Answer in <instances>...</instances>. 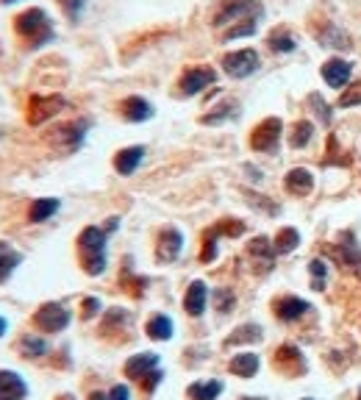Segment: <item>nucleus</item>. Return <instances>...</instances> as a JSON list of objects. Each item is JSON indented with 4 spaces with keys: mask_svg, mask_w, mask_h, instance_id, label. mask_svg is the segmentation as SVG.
<instances>
[{
    "mask_svg": "<svg viewBox=\"0 0 361 400\" xmlns=\"http://www.w3.org/2000/svg\"><path fill=\"white\" fill-rule=\"evenodd\" d=\"M161 378H164V375H161V370L156 367V370H150V372H147V375L142 378V387H145L147 392H153V389H156V387L161 384Z\"/></svg>",
    "mask_w": 361,
    "mask_h": 400,
    "instance_id": "ea45409f",
    "label": "nucleus"
},
{
    "mask_svg": "<svg viewBox=\"0 0 361 400\" xmlns=\"http://www.w3.org/2000/svg\"><path fill=\"white\" fill-rule=\"evenodd\" d=\"M59 206H61V200H59V198H39V200H34V203H31L28 220H31V222L50 220V217L59 212Z\"/></svg>",
    "mask_w": 361,
    "mask_h": 400,
    "instance_id": "393cba45",
    "label": "nucleus"
},
{
    "mask_svg": "<svg viewBox=\"0 0 361 400\" xmlns=\"http://www.w3.org/2000/svg\"><path fill=\"white\" fill-rule=\"evenodd\" d=\"M256 34V20H247V23H236V25H231L226 34H223V40L231 42V40H242V37H253Z\"/></svg>",
    "mask_w": 361,
    "mask_h": 400,
    "instance_id": "72a5a7b5",
    "label": "nucleus"
},
{
    "mask_svg": "<svg viewBox=\"0 0 361 400\" xmlns=\"http://www.w3.org/2000/svg\"><path fill=\"white\" fill-rule=\"evenodd\" d=\"M314 37L325 47H336V50H350V37L345 31H339L334 23H325V28H314Z\"/></svg>",
    "mask_w": 361,
    "mask_h": 400,
    "instance_id": "412c9836",
    "label": "nucleus"
},
{
    "mask_svg": "<svg viewBox=\"0 0 361 400\" xmlns=\"http://www.w3.org/2000/svg\"><path fill=\"white\" fill-rule=\"evenodd\" d=\"M281 133H283V123L278 117H267L250 131V147L256 153H275L278 142H281Z\"/></svg>",
    "mask_w": 361,
    "mask_h": 400,
    "instance_id": "423d86ee",
    "label": "nucleus"
},
{
    "mask_svg": "<svg viewBox=\"0 0 361 400\" xmlns=\"http://www.w3.org/2000/svg\"><path fill=\"white\" fill-rule=\"evenodd\" d=\"M259 64H262V59L253 47H242V50H233V53L223 56V70L231 78H247L259 70Z\"/></svg>",
    "mask_w": 361,
    "mask_h": 400,
    "instance_id": "0eeeda50",
    "label": "nucleus"
},
{
    "mask_svg": "<svg viewBox=\"0 0 361 400\" xmlns=\"http://www.w3.org/2000/svg\"><path fill=\"white\" fill-rule=\"evenodd\" d=\"M34 325L45 334H59L70 325V311L64 309L61 303H45L39 306V311L34 314Z\"/></svg>",
    "mask_w": 361,
    "mask_h": 400,
    "instance_id": "1a4fd4ad",
    "label": "nucleus"
},
{
    "mask_svg": "<svg viewBox=\"0 0 361 400\" xmlns=\"http://www.w3.org/2000/svg\"><path fill=\"white\" fill-rule=\"evenodd\" d=\"M90 120H70V123H61L50 131V145L64 150V153H73L84 145L87 139V131H90Z\"/></svg>",
    "mask_w": 361,
    "mask_h": 400,
    "instance_id": "20e7f679",
    "label": "nucleus"
},
{
    "mask_svg": "<svg viewBox=\"0 0 361 400\" xmlns=\"http://www.w3.org/2000/svg\"><path fill=\"white\" fill-rule=\"evenodd\" d=\"M25 395H28V384L17 372L3 370L0 372V400H23Z\"/></svg>",
    "mask_w": 361,
    "mask_h": 400,
    "instance_id": "f3484780",
    "label": "nucleus"
},
{
    "mask_svg": "<svg viewBox=\"0 0 361 400\" xmlns=\"http://www.w3.org/2000/svg\"><path fill=\"white\" fill-rule=\"evenodd\" d=\"M247 253H250V259L262 267L264 272H267V269H272V265H275V256H278L267 236H256V239L247 245Z\"/></svg>",
    "mask_w": 361,
    "mask_h": 400,
    "instance_id": "a211bd4d",
    "label": "nucleus"
},
{
    "mask_svg": "<svg viewBox=\"0 0 361 400\" xmlns=\"http://www.w3.org/2000/svg\"><path fill=\"white\" fill-rule=\"evenodd\" d=\"M14 31L20 40H25L28 47H45L47 42H53L56 31L50 25V17L45 14V8H25L23 14L14 17Z\"/></svg>",
    "mask_w": 361,
    "mask_h": 400,
    "instance_id": "f257e3e1",
    "label": "nucleus"
},
{
    "mask_svg": "<svg viewBox=\"0 0 361 400\" xmlns=\"http://www.w3.org/2000/svg\"><path fill=\"white\" fill-rule=\"evenodd\" d=\"M309 106L314 109V114H317V120H319V123H325V126L331 123V117H334V114H331V106L322 100V95H319V92H312V95H309Z\"/></svg>",
    "mask_w": 361,
    "mask_h": 400,
    "instance_id": "f704fd0d",
    "label": "nucleus"
},
{
    "mask_svg": "<svg viewBox=\"0 0 361 400\" xmlns=\"http://www.w3.org/2000/svg\"><path fill=\"white\" fill-rule=\"evenodd\" d=\"M275 314H278V320H283V322H295L298 317H303L306 311H309V303L306 301H300V298H281V301H275Z\"/></svg>",
    "mask_w": 361,
    "mask_h": 400,
    "instance_id": "aec40b11",
    "label": "nucleus"
},
{
    "mask_svg": "<svg viewBox=\"0 0 361 400\" xmlns=\"http://www.w3.org/2000/svg\"><path fill=\"white\" fill-rule=\"evenodd\" d=\"M90 400H111V398H109V395H103V392H92Z\"/></svg>",
    "mask_w": 361,
    "mask_h": 400,
    "instance_id": "c03bdc74",
    "label": "nucleus"
},
{
    "mask_svg": "<svg viewBox=\"0 0 361 400\" xmlns=\"http://www.w3.org/2000/svg\"><path fill=\"white\" fill-rule=\"evenodd\" d=\"M267 44H270V50H275V53H292L298 42H295V37L286 28H275L270 37H267Z\"/></svg>",
    "mask_w": 361,
    "mask_h": 400,
    "instance_id": "c85d7f7f",
    "label": "nucleus"
},
{
    "mask_svg": "<svg viewBox=\"0 0 361 400\" xmlns=\"http://www.w3.org/2000/svg\"><path fill=\"white\" fill-rule=\"evenodd\" d=\"M64 106H67V100L61 95H31L25 120H28V126H42L47 120H53Z\"/></svg>",
    "mask_w": 361,
    "mask_h": 400,
    "instance_id": "39448f33",
    "label": "nucleus"
},
{
    "mask_svg": "<svg viewBox=\"0 0 361 400\" xmlns=\"http://www.w3.org/2000/svg\"><path fill=\"white\" fill-rule=\"evenodd\" d=\"M272 364H275L278 372H283V375H289V378H295V375H300V372L306 370L303 353H300L295 345H281V348L275 351Z\"/></svg>",
    "mask_w": 361,
    "mask_h": 400,
    "instance_id": "9d476101",
    "label": "nucleus"
},
{
    "mask_svg": "<svg viewBox=\"0 0 361 400\" xmlns=\"http://www.w3.org/2000/svg\"><path fill=\"white\" fill-rule=\"evenodd\" d=\"M0 3H3V6H8V3H17V0H0Z\"/></svg>",
    "mask_w": 361,
    "mask_h": 400,
    "instance_id": "49530a36",
    "label": "nucleus"
},
{
    "mask_svg": "<svg viewBox=\"0 0 361 400\" xmlns=\"http://www.w3.org/2000/svg\"><path fill=\"white\" fill-rule=\"evenodd\" d=\"M283 183H286V192H289V195L303 198V195H309V192L314 189V176H312L309 170H303V167H295V170L286 173Z\"/></svg>",
    "mask_w": 361,
    "mask_h": 400,
    "instance_id": "2eb2a0df",
    "label": "nucleus"
},
{
    "mask_svg": "<svg viewBox=\"0 0 361 400\" xmlns=\"http://www.w3.org/2000/svg\"><path fill=\"white\" fill-rule=\"evenodd\" d=\"M214 301H217V311H223V314L233 306V295H231L228 289H217V292H214Z\"/></svg>",
    "mask_w": 361,
    "mask_h": 400,
    "instance_id": "58836bf2",
    "label": "nucleus"
},
{
    "mask_svg": "<svg viewBox=\"0 0 361 400\" xmlns=\"http://www.w3.org/2000/svg\"><path fill=\"white\" fill-rule=\"evenodd\" d=\"M20 353L25 356V358H37V356H45L47 351V345H45V339H39L37 334H25L23 339H20Z\"/></svg>",
    "mask_w": 361,
    "mask_h": 400,
    "instance_id": "7c9ffc66",
    "label": "nucleus"
},
{
    "mask_svg": "<svg viewBox=\"0 0 361 400\" xmlns=\"http://www.w3.org/2000/svg\"><path fill=\"white\" fill-rule=\"evenodd\" d=\"M298 245H300V234H298V228H281L272 248H275V253L286 256V253H292Z\"/></svg>",
    "mask_w": 361,
    "mask_h": 400,
    "instance_id": "cd10ccee",
    "label": "nucleus"
},
{
    "mask_svg": "<svg viewBox=\"0 0 361 400\" xmlns=\"http://www.w3.org/2000/svg\"><path fill=\"white\" fill-rule=\"evenodd\" d=\"M183 250V234L178 228H164L159 234V245H156V259L159 262H176Z\"/></svg>",
    "mask_w": 361,
    "mask_h": 400,
    "instance_id": "9b49d317",
    "label": "nucleus"
},
{
    "mask_svg": "<svg viewBox=\"0 0 361 400\" xmlns=\"http://www.w3.org/2000/svg\"><path fill=\"white\" fill-rule=\"evenodd\" d=\"M339 250H342V259H345L348 265H353V267L361 265V245L356 242V236H353V234H345V236H342Z\"/></svg>",
    "mask_w": 361,
    "mask_h": 400,
    "instance_id": "2f4dec72",
    "label": "nucleus"
},
{
    "mask_svg": "<svg viewBox=\"0 0 361 400\" xmlns=\"http://www.w3.org/2000/svg\"><path fill=\"white\" fill-rule=\"evenodd\" d=\"M339 106H342V109L361 106V84H353V87H348V92H342V95H339Z\"/></svg>",
    "mask_w": 361,
    "mask_h": 400,
    "instance_id": "e433bc0d",
    "label": "nucleus"
},
{
    "mask_svg": "<svg viewBox=\"0 0 361 400\" xmlns=\"http://www.w3.org/2000/svg\"><path fill=\"white\" fill-rule=\"evenodd\" d=\"M206 301H209V289L203 281H192L189 289H186V298H183V309L192 317H200L206 311Z\"/></svg>",
    "mask_w": 361,
    "mask_h": 400,
    "instance_id": "dca6fc26",
    "label": "nucleus"
},
{
    "mask_svg": "<svg viewBox=\"0 0 361 400\" xmlns=\"http://www.w3.org/2000/svg\"><path fill=\"white\" fill-rule=\"evenodd\" d=\"M306 400H312V398H306Z\"/></svg>",
    "mask_w": 361,
    "mask_h": 400,
    "instance_id": "8fccbe9b",
    "label": "nucleus"
},
{
    "mask_svg": "<svg viewBox=\"0 0 361 400\" xmlns=\"http://www.w3.org/2000/svg\"><path fill=\"white\" fill-rule=\"evenodd\" d=\"M97 311H100V301H97V298H87V301H84V317L90 320Z\"/></svg>",
    "mask_w": 361,
    "mask_h": 400,
    "instance_id": "79ce46f5",
    "label": "nucleus"
},
{
    "mask_svg": "<svg viewBox=\"0 0 361 400\" xmlns=\"http://www.w3.org/2000/svg\"><path fill=\"white\" fill-rule=\"evenodd\" d=\"M59 6L64 8V14H67L70 20H78L81 11H84V6H87V0H59Z\"/></svg>",
    "mask_w": 361,
    "mask_h": 400,
    "instance_id": "4c0bfd02",
    "label": "nucleus"
},
{
    "mask_svg": "<svg viewBox=\"0 0 361 400\" xmlns=\"http://www.w3.org/2000/svg\"><path fill=\"white\" fill-rule=\"evenodd\" d=\"M264 14V6L259 0H223L220 8L214 11L212 25L214 28H226L236 23H247V20H259Z\"/></svg>",
    "mask_w": 361,
    "mask_h": 400,
    "instance_id": "7ed1b4c3",
    "label": "nucleus"
},
{
    "mask_svg": "<svg viewBox=\"0 0 361 400\" xmlns=\"http://www.w3.org/2000/svg\"><path fill=\"white\" fill-rule=\"evenodd\" d=\"M189 400H217L223 395V381H195L186 389Z\"/></svg>",
    "mask_w": 361,
    "mask_h": 400,
    "instance_id": "b1692460",
    "label": "nucleus"
},
{
    "mask_svg": "<svg viewBox=\"0 0 361 400\" xmlns=\"http://www.w3.org/2000/svg\"><path fill=\"white\" fill-rule=\"evenodd\" d=\"M20 262H23V253H17L8 242H0V284L17 269Z\"/></svg>",
    "mask_w": 361,
    "mask_h": 400,
    "instance_id": "a878e982",
    "label": "nucleus"
},
{
    "mask_svg": "<svg viewBox=\"0 0 361 400\" xmlns=\"http://www.w3.org/2000/svg\"><path fill=\"white\" fill-rule=\"evenodd\" d=\"M242 400H264V398H242Z\"/></svg>",
    "mask_w": 361,
    "mask_h": 400,
    "instance_id": "de8ad7c7",
    "label": "nucleus"
},
{
    "mask_svg": "<svg viewBox=\"0 0 361 400\" xmlns=\"http://www.w3.org/2000/svg\"><path fill=\"white\" fill-rule=\"evenodd\" d=\"M309 269H312V275H314V278H325V275H328V265H325V262H319V259H314V262L309 265Z\"/></svg>",
    "mask_w": 361,
    "mask_h": 400,
    "instance_id": "37998d69",
    "label": "nucleus"
},
{
    "mask_svg": "<svg viewBox=\"0 0 361 400\" xmlns=\"http://www.w3.org/2000/svg\"><path fill=\"white\" fill-rule=\"evenodd\" d=\"M217 84V73L206 64H197V67H186L183 75L178 78V92L183 97H192V95H200L206 87Z\"/></svg>",
    "mask_w": 361,
    "mask_h": 400,
    "instance_id": "6e6552de",
    "label": "nucleus"
},
{
    "mask_svg": "<svg viewBox=\"0 0 361 400\" xmlns=\"http://www.w3.org/2000/svg\"><path fill=\"white\" fill-rule=\"evenodd\" d=\"M312 133H314V126L309 123V120H300L295 128H292V136H289V145L295 147V150H300V147H306L309 142H312Z\"/></svg>",
    "mask_w": 361,
    "mask_h": 400,
    "instance_id": "473e14b6",
    "label": "nucleus"
},
{
    "mask_svg": "<svg viewBox=\"0 0 361 400\" xmlns=\"http://www.w3.org/2000/svg\"><path fill=\"white\" fill-rule=\"evenodd\" d=\"M6 328H8V322H6V320H3V317H0V337H3V334H6Z\"/></svg>",
    "mask_w": 361,
    "mask_h": 400,
    "instance_id": "a18cd8bd",
    "label": "nucleus"
},
{
    "mask_svg": "<svg viewBox=\"0 0 361 400\" xmlns=\"http://www.w3.org/2000/svg\"><path fill=\"white\" fill-rule=\"evenodd\" d=\"M217 259V231L212 228V231H206V236H203V250H200V262H214Z\"/></svg>",
    "mask_w": 361,
    "mask_h": 400,
    "instance_id": "c9c22d12",
    "label": "nucleus"
},
{
    "mask_svg": "<svg viewBox=\"0 0 361 400\" xmlns=\"http://www.w3.org/2000/svg\"><path fill=\"white\" fill-rule=\"evenodd\" d=\"M259 364H262V361H259L256 353H239L231 358L228 367H231V372L239 375V378H253V375L259 372Z\"/></svg>",
    "mask_w": 361,
    "mask_h": 400,
    "instance_id": "5701e85b",
    "label": "nucleus"
},
{
    "mask_svg": "<svg viewBox=\"0 0 361 400\" xmlns=\"http://www.w3.org/2000/svg\"><path fill=\"white\" fill-rule=\"evenodd\" d=\"M145 331H147L150 339H156V342H167V339L173 337V320L164 317V314H156V317L147 322Z\"/></svg>",
    "mask_w": 361,
    "mask_h": 400,
    "instance_id": "bb28decb",
    "label": "nucleus"
},
{
    "mask_svg": "<svg viewBox=\"0 0 361 400\" xmlns=\"http://www.w3.org/2000/svg\"><path fill=\"white\" fill-rule=\"evenodd\" d=\"M78 253L87 275H100L106 269V231L97 225L84 228L78 236Z\"/></svg>",
    "mask_w": 361,
    "mask_h": 400,
    "instance_id": "f03ea898",
    "label": "nucleus"
},
{
    "mask_svg": "<svg viewBox=\"0 0 361 400\" xmlns=\"http://www.w3.org/2000/svg\"><path fill=\"white\" fill-rule=\"evenodd\" d=\"M262 339V328L259 325H253V322H247V325H239L231 337L226 339V345H239V342H259Z\"/></svg>",
    "mask_w": 361,
    "mask_h": 400,
    "instance_id": "c756f323",
    "label": "nucleus"
},
{
    "mask_svg": "<svg viewBox=\"0 0 361 400\" xmlns=\"http://www.w3.org/2000/svg\"><path fill=\"white\" fill-rule=\"evenodd\" d=\"M239 117V103L236 100H223L212 114H203L200 117V126H223V123H228V120H236Z\"/></svg>",
    "mask_w": 361,
    "mask_h": 400,
    "instance_id": "4be33fe9",
    "label": "nucleus"
},
{
    "mask_svg": "<svg viewBox=\"0 0 361 400\" xmlns=\"http://www.w3.org/2000/svg\"><path fill=\"white\" fill-rule=\"evenodd\" d=\"M120 111H123V117H126L128 123H145V120H150V117L156 114L153 106H150L145 97H139V95L126 97L123 106H120Z\"/></svg>",
    "mask_w": 361,
    "mask_h": 400,
    "instance_id": "4468645a",
    "label": "nucleus"
},
{
    "mask_svg": "<svg viewBox=\"0 0 361 400\" xmlns=\"http://www.w3.org/2000/svg\"><path fill=\"white\" fill-rule=\"evenodd\" d=\"M359 398H361V392H359Z\"/></svg>",
    "mask_w": 361,
    "mask_h": 400,
    "instance_id": "09e8293b",
    "label": "nucleus"
},
{
    "mask_svg": "<svg viewBox=\"0 0 361 400\" xmlns=\"http://www.w3.org/2000/svg\"><path fill=\"white\" fill-rule=\"evenodd\" d=\"M156 367H159V356L156 353H136L126 361V375L134 378V381H142V378H145L150 370H156Z\"/></svg>",
    "mask_w": 361,
    "mask_h": 400,
    "instance_id": "6ab92c4d",
    "label": "nucleus"
},
{
    "mask_svg": "<svg viewBox=\"0 0 361 400\" xmlns=\"http://www.w3.org/2000/svg\"><path fill=\"white\" fill-rule=\"evenodd\" d=\"M142 159H145V147H142V145L123 147V150H117V156H114V170H117L120 176H134L136 167L142 164Z\"/></svg>",
    "mask_w": 361,
    "mask_h": 400,
    "instance_id": "ddd939ff",
    "label": "nucleus"
},
{
    "mask_svg": "<svg viewBox=\"0 0 361 400\" xmlns=\"http://www.w3.org/2000/svg\"><path fill=\"white\" fill-rule=\"evenodd\" d=\"M109 398L111 400H131V392H128V387H126V384H117V387H111Z\"/></svg>",
    "mask_w": 361,
    "mask_h": 400,
    "instance_id": "a19ab883",
    "label": "nucleus"
},
{
    "mask_svg": "<svg viewBox=\"0 0 361 400\" xmlns=\"http://www.w3.org/2000/svg\"><path fill=\"white\" fill-rule=\"evenodd\" d=\"M350 73H353V64L345 61V59H328L322 64V78L325 84L334 89H342L348 81H350Z\"/></svg>",
    "mask_w": 361,
    "mask_h": 400,
    "instance_id": "f8f14e48",
    "label": "nucleus"
}]
</instances>
